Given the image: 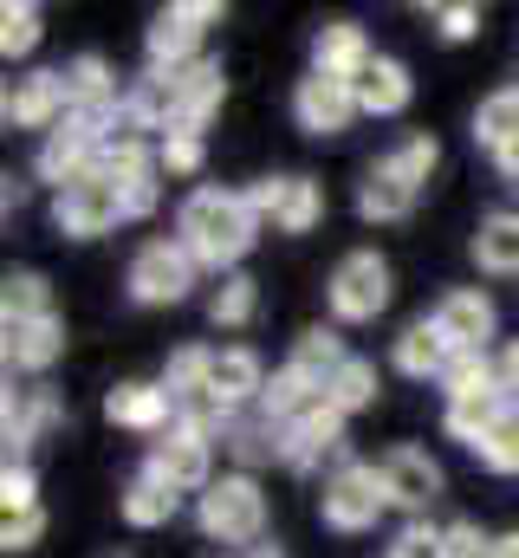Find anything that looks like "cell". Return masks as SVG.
Returning <instances> with one entry per match:
<instances>
[{
	"instance_id": "30",
	"label": "cell",
	"mask_w": 519,
	"mask_h": 558,
	"mask_svg": "<svg viewBox=\"0 0 519 558\" xmlns=\"http://www.w3.org/2000/svg\"><path fill=\"white\" fill-rule=\"evenodd\" d=\"M0 318H7V325H39V318H52V286L39 274H7V286H0Z\"/></svg>"
},
{
	"instance_id": "15",
	"label": "cell",
	"mask_w": 519,
	"mask_h": 558,
	"mask_svg": "<svg viewBox=\"0 0 519 558\" xmlns=\"http://www.w3.org/2000/svg\"><path fill=\"white\" fill-rule=\"evenodd\" d=\"M338 441H345V416H338L331 403H312L305 416L279 422V461H286V468H318Z\"/></svg>"
},
{
	"instance_id": "37",
	"label": "cell",
	"mask_w": 519,
	"mask_h": 558,
	"mask_svg": "<svg viewBox=\"0 0 519 558\" xmlns=\"http://www.w3.org/2000/svg\"><path fill=\"white\" fill-rule=\"evenodd\" d=\"M389 558H448V539H442V526H402L396 539H389Z\"/></svg>"
},
{
	"instance_id": "22",
	"label": "cell",
	"mask_w": 519,
	"mask_h": 558,
	"mask_svg": "<svg viewBox=\"0 0 519 558\" xmlns=\"http://www.w3.org/2000/svg\"><path fill=\"white\" fill-rule=\"evenodd\" d=\"M351 92H358V111H364V118H396V111L409 105V65L377 52V59L351 78Z\"/></svg>"
},
{
	"instance_id": "2",
	"label": "cell",
	"mask_w": 519,
	"mask_h": 558,
	"mask_svg": "<svg viewBox=\"0 0 519 558\" xmlns=\"http://www.w3.org/2000/svg\"><path fill=\"white\" fill-rule=\"evenodd\" d=\"M195 520L208 539L221 546H260L266 539V494H260L254 474H221L202 500H195Z\"/></svg>"
},
{
	"instance_id": "39",
	"label": "cell",
	"mask_w": 519,
	"mask_h": 558,
	"mask_svg": "<svg viewBox=\"0 0 519 558\" xmlns=\"http://www.w3.org/2000/svg\"><path fill=\"white\" fill-rule=\"evenodd\" d=\"M39 533H46V513H39V507H33V513H7V520H0V546H7V553H33V539H39Z\"/></svg>"
},
{
	"instance_id": "11",
	"label": "cell",
	"mask_w": 519,
	"mask_h": 558,
	"mask_svg": "<svg viewBox=\"0 0 519 558\" xmlns=\"http://www.w3.org/2000/svg\"><path fill=\"white\" fill-rule=\"evenodd\" d=\"M435 325H442V338H448L461 357H468V351H481V357H487V344L500 338V312H494V299H487V292H474V286L442 292Z\"/></svg>"
},
{
	"instance_id": "1",
	"label": "cell",
	"mask_w": 519,
	"mask_h": 558,
	"mask_svg": "<svg viewBox=\"0 0 519 558\" xmlns=\"http://www.w3.org/2000/svg\"><path fill=\"white\" fill-rule=\"evenodd\" d=\"M254 234H260L254 202L234 195V189H195L176 208V241L195 254V267H208V274H221V279L248 260Z\"/></svg>"
},
{
	"instance_id": "32",
	"label": "cell",
	"mask_w": 519,
	"mask_h": 558,
	"mask_svg": "<svg viewBox=\"0 0 519 558\" xmlns=\"http://www.w3.org/2000/svg\"><path fill=\"white\" fill-rule=\"evenodd\" d=\"M254 305H260V286L248 274H228L215 292H208V318L228 325V331H241V325L254 318Z\"/></svg>"
},
{
	"instance_id": "4",
	"label": "cell",
	"mask_w": 519,
	"mask_h": 558,
	"mask_svg": "<svg viewBox=\"0 0 519 558\" xmlns=\"http://www.w3.org/2000/svg\"><path fill=\"white\" fill-rule=\"evenodd\" d=\"M331 312H338V325H371L377 312L389 305V292H396V279H389V260L384 254H371V247H358V254H345L338 267H331Z\"/></svg>"
},
{
	"instance_id": "18",
	"label": "cell",
	"mask_w": 519,
	"mask_h": 558,
	"mask_svg": "<svg viewBox=\"0 0 519 558\" xmlns=\"http://www.w3.org/2000/svg\"><path fill=\"white\" fill-rule=\"evenodd\" d=\"M371 59H377V52H371V39H364V26H358V20H325V26L312 33V72L358 78Z\"/></svg>"
},
{
	"instance_id": "25",
	"label": "cell",
	"mask_w": 519,
	"mask_h": 558,
	"mask_svg": "<svg viewBox=\"0 0 519 558\" xmlns=\"http://www.w3.org/2000/svg\"><path fill=\"white\" fill-rule=\"evenodd\" d=\"M65 351V331L59 318H39V325H7V364L13 371H52Z\"/></svg>"
},
{
	"instance_id": "47",
	"label": "cell",
	"mask_w": 519,
	"mask_h": 558,
	"mask_svg": "<svg viewBox=\"0 0 519 558\" xmlns=\"http://www.w3.org/2000/svg\"><path fill=\"white\" fill-rule=\"evenodd\" d=\"M228 558H234V553H228Z\"/></svg>"
},
{
	"instance_id": "6",
	"label": "cell",
	"mask_w": 519,
	"mask_h": 558,
	"mask_svg": "<svg viewBox=\"0 0 519 558\" xmlns=\"http://www.w3.org/2000/svg\"><path fill=\"white\" fill-rule=\"evenodd\" d=\"M384 507H389L384 474L364 468V461L331 468V481H325V494H318V513H325V526H338V533H364V526H377Z\"/></svg>"
},
{
	"instance_id": "13",
	"label": "cell",
	"mask_w": 519,
	"mask_h": 558,
	"mask_svg": "<svg viewBox=\"0 0 519 558\" xmlns=\"http://www.w3.org/2000/svg\"><path fill=\"white\" fill-rule=\"evenodd\" d=\"M65 111H72V105H65L59 72H26V78L7 85V124H13V131H59Z\"/></svg>"
},
{
	"instance_id": "35",
	"label": "cell",
	"mask_w": 519,
	"mask_h": 558,
	"mask_svg": "<svg viewBox=\"0 0 519 558\" xmlns=\"http://www.w3.org/2000/svg\"><path fill=\"white\" fill-rule=\"evenodd\" d=\"M156 169L162 175H195L202 169V131H169L156 143Z\"/></svg>"
},
{
	"instance_id": "42",
	"label": "cell",
	"mask_w": 519,
	"mask_h": 558,
	"mask_svg": "<svg viewBox=\"0 0 519 558\" xmlns=\"http://www.w3.org/2000/svg\"><path fill=\"white\" fill-rule=\"evenodd\" d=\"M118 195H124V221H143V215H156V202H162L156 175H143V182H124Z\"/></svg>"
},
{
	"instance_id": "14",
	"label": "cell",
	"mask_w": 519,
	"mask_h": 558,
	"mask_svg": "<svg viewBox=\"0 0 519 558\" xmlns=\"http://www.w3.org/2000/svg\"><path fill=\"white\" fill-rule=\"evenodd\" d=\"M377 474H384L389 507H402V513H422V507H435V494H442V468H435L422 448H389L384 461H377Z\"/></svg>"
},
{
	"instance_id": "5",
	"label": "cell",
	"mask_w": 519,
	"mask_h": 558,
	"mask_svg": "<svg viewBox=\"0 0 519 558\" xmlns=\"http://www.w3.org/2000/svg\"><path fill=\"white\" fill-rule=\"evenodd\" d=\"M195 254L169 234V241H143L136 260H130V299L136 305H182L195 292Z\"/></svg>"
},
{
	"instance_id": "33",
	"label": "cell",
	"mask_w": 519,
	"mask_h": 558,
	"mask_svg": "<svg viewBox=\"0 0 519 558\" xmlns=\"http://www.w3.org/2000/svg\"><path fill=\"white\" fill-rule=\"evenodd\" d=\"M435 162H442V143L429 137V131H409V137H402V143L384 156V169H396L409 189H422V182L435 175Z\"/></svg>"
},
{
	"instance_id": "19",
	"label": "cell",
	"mask_w": 519,
	"mask_h": 558,
	"mask_svg": "<svg viewBox=\"0 0 519 558\" xmlns=\"http://www.w3.org/2000/svg\"><path fill=\"white\" fill-rule=\"evenodd\" d=\"M169 85H176V131H202V124L215 118V105H221V92H228V78H221V65H208V59H195V65H182V72H169Z\"/></svg>"
},
{
	"instance_id": "38",
	"label": "cell",
	"mask_w": 519,
	"mask_h": 558,
	"mask_svg": "<svg viewBox=\"0 0 519 558\" xmlns=\"http://www.w3.org/2000/svg\"><path fill=\"white\" fill-rule=\"evenodd\" d=\"M435 33H442V39H455V46H461V39H474V33H481V7H474V0L435 7Z\"/></svg>"
},
{
	"instance_id": "34",
	"label": "cell",
	"mask_w": 519,
	"mask_h": 558,
	"mask_svg": "<svg viewBox=\"0 0 519 558\" xmlns=\"http://www.w3.org/2000/svg\"><path fill=\"white\" fill-rule=\"evenodd\" d=\"M39 46V7L33 0H13L7 13H0V52L7 59H26Z\"/></svg>"
},
{
	"instance_id": "23",
	"label": "cell",
	"mask_w": 519,
	"mask_h": 558,
	"mask_svg": "<svg viewBox=\"0 0 519 558\" xmlns=\"http://www.w3.org/2000/svg\"><path fill=\"white\" fill-rule=\"evenodd\" d=\"M59 85H65V105L72 111H111V105H124L118 98V78H111V65L98 52H79L72 65H59Z\"/></svg>"
},
{
	"instance_id": "29",
	"label": "cell",
	"mask_w": 519,
	"mask_h": 558,
	"mask_svg": "<svg viewBox=\"0 0 519 558\" xmlns=\"http://www.w3.org/2000/svg\"><path fill=\"white\" fill-rule=\"evenodd\" d=\"M118 507H124L130 526H169V520H176V507H182V494H176V487H162L156 474H136Z\"/></svg>"
},
{
	"instance_id": "40",
	"label": "cell",
	"mask_w": 519,
	"mask_h": 558,
	"mask_svg": "<svg viewBox=\"0 0 519 558\" xmlns=\"http://www.w3.org/2000/svg\"><path fill=\"white\" fill-rule=\"evenodd\" d=\"M442 539H448V558H494V539H487L474 520H455V526H442Z\"/></svg>"
},
{
	"instance_id": "17",
	"label": "cell",
	"mask_w": 519,
	"mask_h": 558,
	"mask_svg": "<svg viewBox=\"0 0 519 558\" xmlns=\"http://www.w3.org/2000/svg\"><path fill=\"white\" fill-rule=\"evenodd\" d=\"M105 416L118 428H136V435H162V428H176V397L162 384H118L105 397Z\"/></svg>"
},
{
	"instance_id": "20",
	"label": "cell",
	"mask_w": 519,
	"mask_h": 558,
	"mask_svg": "<svg viewBox=\"0 0 519 558\" xmlns=\"http://www.w3.org/2000/svg\"><path fill=\"white\" fill-rule=\"evenodd\" d=\"M500 416H507V390L500 384H487V390H461V397H448V435L461 441V448H481L494 428H500Z\"/></svg>"
},
{
	"instance_id": "45",
	"label": "cell",
	"mask_w": 519,
	"mask_h": 558,
	"mask_svg": "<svg viewBox=\"0 0 519 558\" xmlns=\"http://www.w3.org/2000/svg\"><path fill=\"white\" fill-rule=\"evenodd\" d=\"M500 428H507V435L519 441V403H507V416H500Z\"/></svg>"
},
{
	"instance_id": "31",
	"label": "cell",
	"mask_w": 519,
	"mask_h": 558,
	"mask_svg": "<svg viewBox=\"0 0 519 558\" xmlns=\"http://www.w3.org/2000/svg\"><path fill=\"white\" fill-rule=\"evenodd\" d=\"M325 403H331L338 416L371 410V403H377V364H371V357H345V371L325 384Z\"/></svg>"
},
{
	"instance_id": "9",
	"label": "cell",
	"mask_w": 519,
	"mask_h": 558,
	"mask_svg": "<svg viewBox=\"0 0 519 558\" xmlns=\"http://www.w3.org/2000/svg\"><path fill=\"white\" fill-rule=\"evenodd\" d=\"M248 202H254L260 221H273L279 234H312L318 215H325V195H318L312 175H266V182L248 189Z\"/></svg>"
},
{
	"instance_id": "44",
	"label": "cell",
	"mask_w": 519,
	"mask_h": 558,
	"mask_svg": "<svg viewBox=\"0 0 519 558\" xmlns=\"http://www.w3.org/2000/svg\"><path fill=\"white\" fill-rule=\"evenodd\" d=\"M494 558H519V533H500L494 539Z\"/></svg>"
},
{
	"instance_id": "24",
	"label": "cell",
	"mask_w": 519,
	"mask_h": 558,
	"mask_svg": "<svg viewBox=\"0 0 519 558\" xmlns=\"http://www.w3.org/2000/svg\"><path fill=\"white\" fill-rule=\"evenodd\" d=\"M474 260L481 274H519V208H494L474 228Z\"/></svg>"
},
{
	"instance_id": "26",
	"label": "cell",
	"mask_w": 519,
	"mask_h": 558,
	"mask_svg": "<svg viewBox=\"0 0 519 558\" xmlns=\"http://www.w3.org/2000/svg\"><path fill=\"white\" fill-rule=\"evenodd\" d=\"M345 357H351V351H345V338H338L331 325H312V331L292 344V357H286V364H292L305 384H318V390H325V384L345 371Z\"/></svg>"
},
{
	"instance_id": "41",
	"label": "cell",
	"mask_w": 519,
	"mask_h": 558,
	"mask_svg": "<svg viewBox=\"0 0 519 558\" xmlns=\"http://www.w3.org/2000/svg\"><path fill=\"white\" fill-rule=\"evenodd\" d=\"M474 461H481V468H494V474H519V441L507 435V428H494V435L474 448Z\"/></svg>"
},
{
	"instance_id": "43",
	"label": "cell",
	"mask_w": 519,
	"mask_h": 558,
	"mask_svg": "<svg viewBox=\"0 0 519 558\" xmlns=\"http://www.w3.org/2000/svg\"><path fill=\"white\" fill-rule=\"evenodd\" d=\"M494 377H500L507 403H519V338H507V344L494 351Z\"/></svg>"
},
{
	"instance_id": "46",
	"label": "cell",
	"mask_w": 519,
	"mask_h": 558,
	"mask_svg": "<svg viewBox=\"0 0 519 558\" xmlns=\"http://www.w3.org/2000/svg\"><path fill=\"white\" fill-rule=\"evenodd\" d=\"M248 558H286V553H279L273 539H260V546H254V553H248Z\"/></svg>"
},
{
	"instance_id": "8",
	"label": "cell",
	"mask_w": 519,
	"mask_h": 558,
	"mask_svg": "<svg viewBox=\"0 0 519 558\" xmlns=\"http://www.w3.org/2000/svg\"><path fill=\"white\" fill-rule=\"evenodd\" d=\"M221 20L215 0H182V7H162L156 26H149V72H182L202 59V26Z\"/></svg>"
},
{
	"instance_id": "28",
	"label": "cell",
	"mask_w": 519,
	"mask_h": 558,
	"mask_svg": "<svg viewBox=\"0 0 519 558\" xmlns=\"http://www.w3.org/2000/svg\"><path fill=\"white\" fill-rule=\"evenodd\" d=\"M474 143H481L487 156H500L507 143H519V85L481 98V111H474Z\"/></svg>"
},
{
	"instance_id": "27",
	"label": "cell",
	"mask_w": 519,
	"mask_h": 558,
	"mask_svg": "<svg viewBox=\"0 0 519 558\" xmlns=\"http://www.w3.org/2000/svg\"><path fill=\"white\" fill-rule=\"evenodd\" d=\"M415 195H422V189H409L396 169L377 162V169L358 182V215H364V221H402V215L415 208Z\"/></svg>"
},
{
	"instance_id": "12",
	"label": "cell",
	"mask_w": 519,
	"mask_h": 558,
	"mask_svg": "<svg viewBox=\"0 0 519 558\" xmlns=\"http://www.w3.org/2000/svg\"><path fill=\"white\" fill-rule=\"evenodd\" d=\"M208 397H215L221 416H241L248 403L266 397V371H260V357L248 344H228V351L208 357Z\"/></svg>"
},
{
	"instance_id": "10",
	"label": "cell",
	"mask_w": 519,
	"mask_h": 558,
	"mask_svg": "<svg viewBox=\"0 0 519 558\" xmlns=\"http://www.w3.org/2000/svg\"><path fill=\"white\" fill-rule=\"evenodd\" d=\"M292 118H299V131H312V137H338V131L358 118V92H351V78L305 72V78L292 85Z\"/></svg>"
},
{
	"instance_id": "3",
	"label": "cell",
	"mask_w": 519,
	"mask_h": 558,
	"mask_svg": "<svg viewBox=\"0 0 519 558\" xmlns=\"http://www.w3.org/2000/svg\"><path fill=\"white\" fill-rule=\"evenodd\" d=\"M143 474H156V481L176 487V494H208V487H215V435H208V428H189V422L162 428V435L149 441Z\"/></svg>"
},
{
	"instance_id": "21",
	"label": "cell",
	"mask_w": 519,
	"mask_h": 558,
	"mask_svg": "<svg viewBox=\"0 0 519 558\" xmlns=\"http://www.w3.org/2000/svg\"><path fill=\"white\" fill-rule=\"evenodd\" d=\"M455 357H461V351L442 338V325H435V318H415V325L396 338V371H402V377H435V384H442Z\"/></svg>"
},
{
	"instance_id": "16",
	"label": "cell",
	"mask_w": 519,
	"mask_h": 558,
	"mask_svg": "<svg viewBox=\"0 0 519 558\" xmlns=\"http://www.w3.org/2000/svg\"><path fill=\"white\" fill-rule=\"evenodd\" d=\"M59 422H65L59 390H7V461H26V448Z\"/></svg>"
},
{
	"instance_id": "36",
	"label": "cell",
	"mask_w": 519,
	"mask_h": 558,
	"mask_svg": "<svg viewBox=\"0 0 519 558\" xmlns=\"http://www.w3.org/2000/svg\"><path fill=\"white\" fill-rule=\"evenodd\" d=\"M0 507H7V513H33V507H39V481H33L26 461H7V474H0Z\"/></svg>"
},
{
	"instance_id": "7",
	"label": "cell",
	"mask_w": 519,
	"mask_h": 558,
	"mask_svg": "<svg viewBox=\"0 0 519 558\" xmlns=\"http://www.w3.org/2000/svg\"><path fill=\"white\" fill-rule=\"evenodd\" d=\"M52 221H59V234H72V241H98V234H111V228L124 221V195H118V182H105V175L92 169V175H79L72 189L52 195Z\"/></svg>"
}]
</instances>
